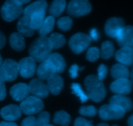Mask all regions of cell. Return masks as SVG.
Segmentation results:
<instances>
[{
    "mask_svg": "<svg viewBox=\"0 0 133 126\" xmlns=\"http://www.w3.org/2000/svg\"><path fill=\"white\" fill-rule=\"evenodd\" d=\"M87 94L88 98L94 102H100L104 100L107 90L103 80L94 75H88L84 81Z\"/></svg>",
    "mask_w": 133,
    "mask_h": 126,
    "instance_id": "obj_1",
    "label": "cell"
},
{
    "mask_svg": "<svg viewBox=\"0 0 133 126\" xmlns=\"http://www.w3.org/2000/svg\"><path fill=\"white\" fill-rule=\"evenodd\" d=\"M53 50L48 37L40 36L34 40L29 49L30 56L36 62H42L51 54Z\"/></svg>",
    "mask_w": 133,
    "mask_h": 126,
    "instance_id": "obj_2",
    "label": "cell"
},
{
    "mask_svg": "<svg viewBox=\"0 0 133 126\" xmlns=\"http://www.w3.org/2000/svg\"><path fill=\"white\" fill-rule=\"evenodd\" d=\"M23 10V5L18 0H6L1 9V15L5 21L11 22L20 16Z\"/></svg>",
    "mask_w": 133,
    "mask_h": 126,
    "instance_id": "obj_3",
    "label": "cell"
},
{
    "mask_svg": "<svg viewBox=\"0 0 133 126\" xmlns=\"http://www.w3.org/2000/svg\"><path fill=\"white\" fill-rule=\"evenodd\" d=\"M44 102L41 98L35 96H29L22 101L19 108L22 113L26 115H33L40 113L44 109Z\"/></svg>",
    "mask_w": 133,
    "mask_h": 126,
    "instance_id": "obj_4",
    "label": "cell"
},
{
    "mask_svg": "<svg viewBox=\"0 0 133 126\" xmlns=\"http://www.w3.org/2000/svg\"><path fill=\"white\" fill-rule=\"evenodd\" d=\"M92 9V5L88 0H70L67 13L70 16L78 18L89 14Z\"/></svg>",
    "mask_w": 133,
    "mask_h": 126,
    "instance_id": "obj_5",
    "label": "cell"
},
{
    "mask_svg": "<svg viewBox=\"0 0 133 126\" xmlns=\"http://www.w3.org/2000/svg\"><path fill=\"white\" fill-rule=\"evenodd\" d=\"M19 74V65L12 59L5 60L0 66V76L5 81H12Z\"/></svg>",
    "mask_w": 133,
    "mask_h": 126,
    "instance_id": "obj_6",
    "label": "cell"
},
{
    "mask_svg": "<svg viewBox=\"0 0 133 126\" xmlns=\"http://www.w3.org/2000/svg\"><path fill=\"white\" fill-rule=\"evenodd\" d=\"M125 113L122 107L113 103L103 105L99 110V117L103 120H120L125 116Z\"/></svg>",
    "mask_w": 133,
    "mask_h": 126,
    "instance_id": "obj_7",
    "label": "cell"
},
{
    "mask_svg": "<svg viewBox=\"0 0 133 126\" xmlns=\"http://www.w3.org/2000/svg\"><path fill=\"white\" fill-rule=\"evenodd\" d=\"M92 39L89 35L83 32H78L71 37L69 41L70 49L75 54H79L88 49Z\"/></svg>",
    "mask_w": 133,
    "mask_h": 126,
    "instance_id": "obj_8",
    "label": "cell"
},
{
    "mask_svg": "<svg viewBox=\"0 0 133 126\" xmlns=\"http://www.w3.org/2000/svg\"><path fill=\"white\" fill-rule=\"evenodd\" d=\"M36 61L31 56L20 60L19 65V73L25 78H30L35 75L36 71Z\"/></svg>",
    "mask_w": 133,
    "mask_h": 126,
    "instance_id": "obj_9",
    "label": "cell"
},
{
    "mask_svg": "<svg viewBox=\"0 0 133 126\" xmlns=\"http://www.w3.org/2000/svg\"><path fill=\"white\" fill-rule=\"evenodd\" d=\"M30 93L35 97L40 98H45L48 97L49 92L47 87L46 84L44 80L36 78L31 80L28 85Z\"/></svg>",
    "mask_w": 133,
    "mask_h": 126,
    "instance_id": "obj_10",
    "label": "cell"
},
{
    "mask_svg": "<svg viewBox=\"0 0 133 126\" xmlns=\"http://www.w3.org/2000/svg\"><path fill=\"white\" fill-rule=\"evenodd\" d=\"M124 26V19L121 18L113 17L108 19L105 23V33L109 37L112 38H116L118 32Z\"/></svg>",
    "mask_w": 133,
    "mask_h": 126,
    "instance_id": "obj_11",
    "label": "cell"
},
{
    "mask_svg": "<svg viewBox=\"0 0 133 126\" xmlns=\"http://www.w3.org/2000/svg\"><path fill=\"white\" fill-rule=\"evenodd\" d=\"M110 91L116 94L126 95L132 91V82L129 78L117 79L110 86Z\"/></svg>",
    "mask_w": 133,
    "mask_h": 126,
    "instance_id": "obj_12",
    "label": "cell"
},
{
    "mask_svg": "<svg viewBox=\"0 0 133 126\" xmlns=\"http://www.w3.org/2000/svg\"><path fill=\"white\" fill-rule=\"evenodd\" d=\"M116 40L119 46L130 47L133 45V28L131 25L124 26L118 32Z\"/></svg>",
    "mask_w": 133,
    "mask_h": 126,
    "instance_id": "obj_13",
    "label": "cell"
},
{
    "mask_svg": "<svg viewBox=\"0 0 133 126\" xmlns=\"http://www.w3.org/2000/svg\"><path fill=\"white\" fill-rule=\"evenodd\" d=\"M22 111L18 106L10 104L3 107L0 111V115L6 121L14 122L19 120L22 116Z\"/></svg>",
    "mask_w": 133,
    "mask_h": 126,
    "instance_id": "obj_14",
    "label": "cell"
},
{
    "mask_svg": "<svg viewBox=\"0 0 133 126\" xmlns=\"http://www.w3.org/2000/svg\"><path fill=\"white\" fill-rule=\"evenodd\" d=\"M36 74L37 76L40 79L42 80H47L50 78L51 76L57 74L56 69L53 63L50 62L48 59L42 61L37 70H36Z\"/></svg>",
    "mask_w": 133,
    "mask_h": 126,
    "instance_id": "obj_15",
    "label": "cell"
},
{
    "mask_svg": "<svg viewBox=\"0 0 133 126\" xmlns=\"http://www.w3.org/2000/svg\"><path fill=\"white\" fill-rule=\"evenodd\" d=\"M30 94L29 86L25 83H18L13 85L10 89V94L13 100L22 102L29 97Z\"/></svg>",
    "mask_w": 133,
    "mask_h": 126,
    "instance_id": "obj_16",
    "label": "cell"
},
{
    "mask_svg": "<svg viewBox=\"0 0 133 126\" xmlns=\"http://www.w3.org/2000/svg\"><path fill=\"white\" fill-rule=\"evenodd\" d=\"M116 59L125 66L132 65L133 62L132 47H123L116 53Z\"/></svg>",
    "mask_w": 133,
    "mask_h": 126,
    "instance_id": "obj_17",
    "label": "cell"
},
{
    "mask_svg": "<svg viewBox=\"0 0 133 126\" xmlns=\"http://www.w3.org/2000/svg\"><path fill=\"white\" fill-rule=\"evenodd\" d=\"M47 87L48 91L53 95H58L64 87L63 78L58 74H55L47 80Z\"/></svg>",
    "mask_w": 133,
    "mask_h": 126,
    "instance_id": "obj_18",
    "label": "cell"
},
{
    "mask_svg": "<svg viewBox=\"0 0 133 126\" xmlns=\"http://www.w3.org/2000/svg\"><path fill=\"white\" fill-rule=\"evenodd\" d=\"M46 9H41L32 12L29 16L30 25L34 30H38L45 19Z\"/></svg>",
    "mask_w": 133,
    "mask_h": 126,
    "instance_id": "obj_19",
    "label": "cell"
},
{
    "mask_svg": "<svg viewBox=\"0 0 133 126\" xmlns=\"http://www.w3.org/2000/svg\"><path fill=\"white\" fill-rule=\"evenodd\" d=\"M17 29L19 33L26 37H31L35 34V31L30 25L29 17L24 15L19 18L17 23Z\"/></svg>",
    "mask_w": 133,
    "mask_h": 126,
    "instance_id": "obj_20",
    "label": "cell"
},
{
    "mask_svg": "<svg viewBox=\"0 0 133 126\" xmlns=\"http://www.w3.org/2000/svg\"><path fill=\"white\" fill-rule=\"evenodd\" d=\"M110 103L118 105L122 107L125 112H129L132 109V100L128 97L122 94H116L111 97Z\"/></svg>",
    "mask_w": 133,
    "mask_h": 126,
    "instance_id": "obj_21",
    "label": "cell"
},
{
    "mask_svg": "<svg viewBox=\"0 0 133 126\" xmlns=\"http://www.w3.org/2000/svg\"><path fill=\"white\" fill-rule=\"evenodd\" d=\"M9 42L12 49L16 51H22L25 48L24 36L19 32H13L10 34Z\"/></svg>",
    "mask_w": 133,
    "mask_h": 126,
    "instance_id": "obj_22",
    "label": "cell"
},
{
    "mask_svg": "<svg viewBox=\"0 0 133 126\" xmlns=\"http://www.w3.org/2000/svg\"><path fill=\"white\" fill-rule=\"evenodd\" d=\"M47 59L49 60L55 66L57 73L61 74L64 72L66 68V63L62 55L57 53H51Z\"/></svg>",
    "mask_w": 133,
    "mask_h": 126,
    "instance_id": "obj_23",
    "label": "cell"
},
{
    "mask_svg": "<svg viewBox=\"0 0 133 126\" xmlns=\"http://www.w3.org/2000/svg\"><path fill=\"white\" fill-rule=\"evenodd\" d=\"M110 72H111V76H112L113 78L116 80L129 78V70L127 68V66L122 63H117V64L114 65L112 67Z\"/></svg>",
    "mask_w": 133,
    "mask_h": 126,
    "instance_id": "obj_24",
    "label": "cell"
},
{
    "mask_svg": "<svg viewBox=\"0 0 133 126\" xmlns=\"http://www.w3.org/2000/svg\"><path fill=\"white\" fill-rule=\"evenodd\" d=\"M66 6V0H53L49 7V13L53 17H59Z\"/></svg>",
    "mask_w": 133,
    "mask_h": 126,
    "instance_id": "obj_25",
    "label": "cell"
},
{
    "mask_svg": "<svg viewBox=\"0 0 133 126\" xmlns=\"http://www.w3.org/2000/svg\"><path fill=\"white\" fill-rule=\"evenodd\" d=\"M55 23V17L52 16H49L45 18L41 27L38 29V33L40 36H46L47 35L49 34L53 31Z\"/></svg>",
    "mask_w": 133,
    "mask_h": 126,
    "instance_id": "obj_26",
    "label": "cell"
},
{
    "mask_svg": "<svg viewBox=\"0 0 133 126\" xmlns=\"http://www.w3.org/2000/svg\"><path fill=\"white\" fill-rule=\"evenodd\" d=\"M53 122L61 126H68L71 122V116L64 110L57 111L55 113Z\"/></svg>",
    "mask_w": 133,
    "mask_h": 126,
    "instance_id": "obj_27",
    "label": "cell"
},
{
    "mask_svg": "<svg viewBox=\"0 0 133 126\" xmlns=\"http://www.w3.org/2000/svg\"><path fill=\"white\" fill-rule=\"evenodd\" d=\"M47 7H48V3L46 0H37L35 2L26 6L23 10V14L24 16L29 17L32 12L41 9H46Z\"/></svg>",
    "mask_w": 133,
    "mask_h": 126,
    "instance_id": "obj_28",
    "label": "cell"
},
{
    "mask_svg": "<svg viewBox=\"0 0 133 126\" xmlns=\"http://www.w3.org/2000/svg\"><path fill=\"white\" fill-rule=\"evenodd\" d=\"M115 47L113 43L110 41H105L101 45V50L100 56L105 60H108L111 58L114 54Z\"/></svg>",
    "mask_w": 133,
    "mask_h": 126,
    "instance_id": "obj_29",
    "label": "cell"
},
{
    "mask_svg": "<svg viewBox=\"0 0 133 126\" xmlns=\"http://www.w3.org/2000/svg\"><path fill=\"white\" fill-rule=\"evenodd\" d=\"M49 38L53 49H58L63 47L66 43V38L62 34L55 32L51 34Z\"/></svg>",
    "mask_w": 133,
    "mask_h": 126,
    "instance_id": "obj_30",
    "label": "cell"
},
{
    "mask_svg": "<svg viewBox=\"0 0 133 126\" xmlns=\"http://www.w3.org/2000/svg\"><path fill=\"white\" fill-rule=\"evenodd\" d=\"M71 89H72L73 94L77 96L82 103H84V102H86L87 101H88V96H87V93H84V91L83 90L80 84H78V83H73L72 85H71Z\"/></svg>",
    "mask_w": 133,
    "mask_h": 126,
    "instance_id": "obj_31",
    "label": "cell"
},
{
    "mask_svg": "<svg viewBox=\"0 0 133 126\" xmlns=\"http://www.w3.org/2000/svg\"><path fill=\"white\" fill-rule=\"evenodd\" d=\"M73 20L70 17L64 16L57 21V26L58 28L62 31H68L71 28Z\"/></svg>",
    "mask_w": 133,
    "mask_h": 126,
    "instance_id": "obj_32",
    "label": "cell"
},
{
    "mask_svg": "<svg viewBox=\"0 0 133 126\" xmlns=\"http://www.w3.org/2000/svg\"><path fill=\"white\" fill-rule=\"evenodd\" d=\"M79 114L87 117H94L97 113V110L94 106H83L79 108Z\"/></svg>",
    "mask_w": 133,
    "mask_h": 126,
    "instance_id": "obj_33",
    "label": "cell"
},
{
    "mask_svg": "<svg viewBox=\"0 0 133 126\" xmlns=\"http://www.w3.org/2000/svg\"><path fill=\"white\" fill-rule=\"evenodd\" d=\"M50 120V114L48 111L40 112L36 120L35 126H47Z\"/></svg>",
    "mask_w": 133,
    "mask_h": 126,
    "instance_id": "obj_34",
    "label": "cell"
},
{
    "mask_svg": "<svg viewBox=\"0 0 133 126\" xmlns=\"http://www.w3.org/2000/svg\"><path fill=\"white\" fill-rule=\"evenodd\" d=\"M87 59L90 62H95L99 58L100 50L96 47H92L88 49L87 53Z\"/></svg>",
    "mask_w": 133,
    "mask_h": 126,
    "instance_id": "obj_35",
    "label": "cell"
},
{
    "mask_svg": "<svg viewBox=\"0 0 133 126\" xmlns=\"http://www.w3.org/2000/svg\"><path fill=\"white\" fill-rule=\"evenodd\" d=\"M97 77L101 80H103L106 78L108 73V67L105 65L101 64L97 69Z\"/></svg>",
    "mask_w": 133,
    "mask_h": 126,
    "instance_id": "obj_36",
    "label": "cell"
},
{
    "mask_svg": "<svg viewBox=\"0 0 133 126\" xmlns=\"http://www.w3.org/2000/svg\"><path fill=\"white\" fill-rule=\"evenodd\" d=\"M74 126H94L92 121H89L83 117H78L75 119Z\"/></svg>",
    "mask_w": 133,
    "mask_h": 126,
    "instance_id": "obj_37",
    "label": "cell"
},
{
    "mask_svg": "<svg viewBox=\"0 0 133 126\" xmlns=\"http://www.w3.org/2000/svg\"><path fill=\"white\" fill-rule=\"evenodd\" d=\"M36 118L32 115L28 116L23 120L20 126H35Z\"/></svg>",
    "mask_w": 133,
    "mask_h": 126,
    "instance_id": "obj_38",
    "label": "cell"
},
{
    "mask_svg": "<svg viewBox=\"0 0 133 126\" xmlns=\"http://www.w3.org/2000/svg\"><path fill=\"white\" fill-rule=\"evenodd\" d=\"M6 95V90L5 81L0 76V101H3Z\"/></svg>",
    "mask_w": 133,
    "mask_h": 126,
    "instance_id": "obj_39",
    "label": "cell"
},
{
    "mask_svg": "<svg viewBox=\"0 0 133 126\" xmlns=\"http://www.w3.org/2000/svg\"><path fill=\"white\" fill-rule=\"evenodd\" d=\"M79 71V67L78 65L74 64L69 70V72L70 74V76L72 78H75L78 76V72Z\"/></svg>",
    "mask_w": 133,
    "mask_h": 126,
    "instance_id": "obj_40",
    "label": "cell"
},
{
    "mask_svg": "<svg viewBox=\"0 0 133 126\" xmlns=\"http://www.w3.org/2000/svg\"><path fill=\"white\" fill-rule=\"evenodd\" d=\"M89 36L92 40H94V41H97L99 40V34L96 28H93L90 31Z\"/></svg>",
    "mask_w": 133,
    "mask_h": 126,
    "instance_id": "obj_41",
    "label": "cell"
},
{
    "mask_svg": "<svg viewBox=\"0 0 133 126\" xmlns=\"http://www.w3.org/2000/svg\"><path fill=\"white\" fill-rule=\"evenodd\" d=\"M6 44V37L5 34L0 31V50L4 47Z\"/></svg>",
    "mask_w": 133,
    "mask_h": 126,
    "instance_id": "obj_42",
    "label": "cell"
},
{
    "mask_svg": "<svg viewBox=\"0 0 133 126\" xmlns=\"http://www.w3.org/2000/svg\"><path fill=\"white\" fill-rule=\"evenodd\" d=\"M0 126H18L14 122L2 121L0 122Z\"/></svg>",
    "mask_w": 133,
    "mask_h": 126,
    "instance_id": "obj_43",
    "label": "cell"
},
{
    "mask_svg": "<svg viewBox=\"0 0 133 126\" xmlns=\"http://www.w3.org/2000/svg\"><path fill=\"white\" fill-rule=\"evenodd\" d=\"M127 124H128V126H133V115H131L128 119L127 121Z\"/></svg>",
    "mask_w": 133,
    "mask_h": 126,
    "instance_id": "obj_44",
    "label": "cell"
},
{
    "mask_svg": "<svg viewBox=\"0 0 133 126\" xmlns=\"http://www.w3.org/2000/svg\"><path fill=\"white\" fill-rule=\"evenodd\" d=\"M18 1H19V2L22 4V5H24V4L28 3L30 2L31 0H18Z\"/></svg>",
    "mask_w": 133,
    "mask_h": 126,
    "instance_id": "obj_45",
    "label": "cell"
},
{
    "mask_svg": "<svg viewBox=\"0 0 133 126\" xmlns=\"http://www.w3.org/2000/svg\"><path fill=\"white\" fill-rule=\"evenodd\" d=\"M97 126H109V125L106 123H100V124H97Z\"/></svg>",
    "mask_w": 133,
    "mask_h": 126,
    "instance_id": "obj_46",
    "label": "cell"
},
{
    "mask_svg": "<svg viewBox=\"0 0 133 126\" xmlns=\"http://www.w3.org/2000/svg\"><path fill=\"white\" fill-rule=\"evenodd\" d=\"M2 63H3V58L2 57H1V54H0V66H1V65L2 64Z\"/></svg>",
    "mask_w": 133,
    "mask_h": 126,
    "instance_id": "obj_47",
    "label": "cell"
},
{
    "mask_svg": "<svg viewBox=\"0 0 133 126\" xmlns=\"http://www.w3.org/2000/svg\"><path fill=\"white\" fill-rule=\"evenodd\" d=\"M47 126H55L54 125H52V124H48V125H47Z\"/></svg>",
    "mask_w": 133,
    "mask_h": 126,
    "instance_id": "obj_48",
    "label": "cell"
},
{
    "mask_svg": "<svg viewBox=\"0 0 133 126\" xmlns=\"http://www.w3.org/2000/svg\"><path fill=\"white\" fill-rule=\"evenodd\" d=\"M112 126H119L118 125H116V124H114V125H113Z\"/></svg>",
    "mask_w": 133,
    "mask_h": 126,
    "instance_id": "obj_49",
    "label": "cell"
}]
</instances>
